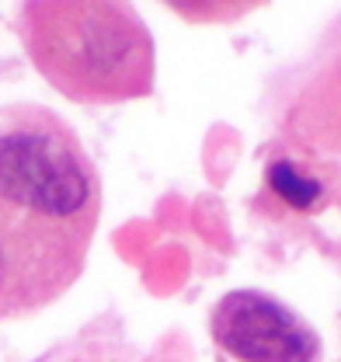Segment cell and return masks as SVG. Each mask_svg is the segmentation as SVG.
Returning a JSON list of instances; mask_svg holds the SVG:
<instances>
[{
  "instance_id": "obj_1",
  "label": "cell",
  "mask_w": 341,
  "mask_h": 362,
  "mask_svg": "<svg viewBox=\"0 0 341 362\" xmlns=\"http://www.w3.org/2000/svg\"><path fill=\"white\" fill-rule=\"evenodd\" d=\"M101 178L84 143L42 105L0 108V320L56 303L87 265Z\"/></svg>"
},
{
  "instance_id": "obj_2",
  "label": "cell",
  "mask_w": 341,
  "mask_h": 362,
  "mask_svg": "<svg viewBox=\"0 0 341 362\" xmlns=\"http://www.w3.org/2000/svg\"><path fill=\"white\" fill-rule=\"evenodd\" d=\"M21 45L45 84L81 105L154 90V35L129 0H25Z\"/></svg>"
},
{
  "instance_id": "obj_3",
  "label": "cell",
  "mask_w": 341,
  "mask_h": 362,
  "mask_svg": "<svg viewBox=\"0 0 341 362\" xmlns=\"http://www.w3.org/2000/svg\"><path fill=\"white\" fill-rule=\"evenodd\" d=\"M213 341L237 362H320L317 331L258 289H233L213 307Z\"/></svg>"
},
{
  "instance_id": "obj_4",
  "label": "cell",
  "mask_w": 341,
  "mask_h": 362,
  "mask_svg": "<svg viewBox=\"0 0 341 362\" xmlns=\"http://www.w3.org/2000/svg\"><path fill=\"white\" fill-rule=\"evenodd\" d=\"M170 11L192 25H230L265 7L268 0H161Z\"/></svg>"
},
{
  "instance_id": "obj_5",
  "label": "cell",
  "mask_w": 341,
  "mask_h": 362,
  "mask_svg": "<svg viewBox=\"0 0 341 362\" xmlns=\"http://www.w3.org/2000/svg\"><path fill=\"white\" fill-rule=\"evenodd\" d=\"M268 185L275 188V195H282V199H286L289 206H296V209H306V206L317 202V195H320V185L310 178H299L293 164H272Z\"/></svg>"
}]
</instances>
